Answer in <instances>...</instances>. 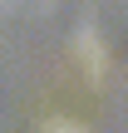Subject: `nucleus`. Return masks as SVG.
I'll list each match as a JSON object with an SVG mask.
<instances>
[{
  "label": "nucleus",
  "instance_id": "nucleus-1",
  "mask_svg": "<svg viewBox=\"0 0 128 133\" xmlns=\"http://www.w3.org/2000/svg\"><path fill=\"white\" fill-rule=\"evenodd\" d=\"M44 133H89L84 123H69V118H54V123H44Z\"/></svg>",
  "mask_w": 128,
  "mask_h": 133
}]
</instances>
